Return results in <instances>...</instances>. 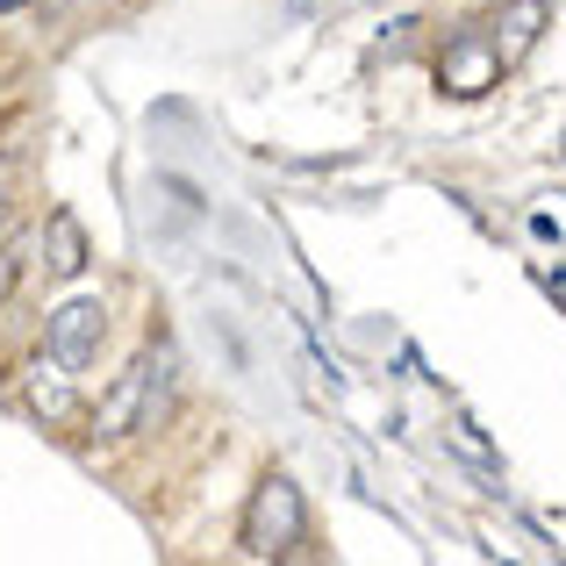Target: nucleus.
I'll use <instances>...</instances> for the list:
<instances>
[{
  "label": "nucleus",
  "instance_id": "nucleus-1",
  "mask_svg": "<svg viewBox=\"0 0 566 566\" xmlns=\"http://www.w3.org/2000/svg\"><path fill=\"white\" fill-rule=\"evenodd\" d=\"M172 380H180V352H172V345H144L137 359L115 374L108 395H101L94 438L123 444V438H137V430H158V416L172 409Z\"/></svg>",
  "mask_w": 566,
  "mask_h": 566
},
{
  "label": "nucleus",
  "instance_id": "nucleus-2",
  "mask_svg": "<svg viewBox=\"0 0 566 566\" xmlns=\"http://www.w3.org/2000/svg\"><path fill=\"white\" fill-rule=\"evenodd\" d=\"M302 531H308L302 488H294L287 473H265V481L251 488V502H244V524H237V545H244L251 559H287L294 545H302Z\"/></svg>",
  "mask_w": 566,
  "mask_h": 566
},
{
  "label": "nucleus",
  "instance_id": "nucleus-3",
  "mask_svg": "<svg viewBox=\"0 0 566 566\" xmlns=\"http://www.w3.org/2000/svg\"><path fill=\"white\" fill-rule=\"evenodd\" d=\"M101 337H108V302L101 294H72L43 316V352H51L65 374H86L101 359Z\"/></svg>",
  "mask_w": 566,
  "mask_h": 566
},
{
  "label": "nucleus",
  "instance_id": "nucleus-4",
  "mask_svg": "<svg viewBox=\"0 0 566 566\" xmlns=\"http://www.w3.org/2000/svg\"><path fill=\"white\" fill-rule=\"evenodd\" d=\"M510 72V57H502L495 36H481V29H459V36H444V57H438V86L459 101L488 94V86Z\"/></svg>",
  "mask_w": 566,
  "mask_h": 566
},
{
  "label": "nucleus",
  "instance_id": "nucleus-5",
  "mask_svg": "<svg viewBox=\"0 0 566 566\" xmlns=\"http://www.w3.org/2000/svg\"><path fill=\"white\" fill-rule=\"evenodd\" d=\"M22 409L36 416L43 430H65V423H80V395H72V374L65 366H36V374L22 380Z\"/></svg>",
  "mask_w": 566,
  "mask_h": 566
},
{
  "label": "nucleus",
  "instance_id": "nucleus-6",
  "mask_svg": "<svg viewBox=\"0 0 566 566\" xmlns=\"http://www.w3.org/2000/svg\"><path fill=\"white\" fill-rule=\"evenodd\" d=\"M43 265H51V280H80L86 273V230L72 208H57L51 222H43Z\"/></svg>",
  "mask_w": 566,
  "mask_h": 566
},
{
  "label": "nucleus",
  "instance_id": "nucleus-7",
  "mask_svg": "<svg viewBox=\"0 0 566 566\" xmlns=\"http://www.w3.org/2000/svg\"><path fill=\"white\" fill-rule=\"evenodd\" d=\"M538 22H545V0H510V14H502L495 29H510V43H502V57H524L531 51V36H538Z\"/></svg>",
  "mask_w": 566,
  "mask_h": 566
},
{
  "label": "nucleus",
  "instance_id": "nucleus-8",
  "mask_svg": "<svg viewBox=\"0 0 566 566\" xmlns=\"http://www.w3.org/2000/svg\"><path fill=\"white\" fill-rule=\"evenodd\" d=\"M22 273H29V237H8V244H0V308L22 287Z\"/></svg>",
  "mask_w": 566,
  "mask_h": 566
},
{
  "label": "nucleus",
  "instance_id": "nucleus-9",
  "mask_svg": "<svg viewBox=\"0 0 566 566\" xmlns=\"http://www.w3.org/2000/svg\"><path fill=\"white\" fill-rule=\"evenodd\" d=\"M8 237H14V193L0 187V244H8Z\"/></svg>",
  "mask_w": 566,
  "mask_h": 566
},
{
  "label": "nucleus",
  "instance_id": "nucleus-10",
  "mask_svg": "<svg viewBox=\"0 0 566 566\" xmlns=\"http://www.w3.org/2000/svg\"><path fill=\"white\" fill-rule=\"evenodd\" d=\"M331 0H287V14H323Z\"/></svg>",
  "mask_w": 566,
  "mask_h": 566
},
{
  "label": "nucleus",
  "instance_id": "nucleus-11",
  "mask_svg": "<svg viewBox=\"0 0 566 566\" xmlns=\"http://www.w3.org/2000/svg\"><path fill=\"white\" fill-rule=\"evenodd\" d=\"M43 8H65V0H43Z\"/></svg>",
  "mask_w": 566,
  "mask_h": 566
}]
</instances>
